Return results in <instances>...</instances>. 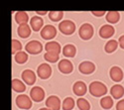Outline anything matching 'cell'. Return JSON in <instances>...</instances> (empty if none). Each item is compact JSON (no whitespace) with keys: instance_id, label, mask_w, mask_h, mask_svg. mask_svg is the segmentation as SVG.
I'll list each match as a JSON object with an SVG mask.
<instances>
[{"instance_id":"6da1fadb","label":"cell","mask_w":124,"mask_h":110,"mask_svg":"<svg viewBox=\"0 0 124 110\" xmlns=\"http://www.w3.org/2000/svg\"><path fill=\"white\" fill-rule=\"evenodd\" d=\"M89 93L94 97H100L107 93V87L100 81H92L88 87Z\"/></svg>"},{"instance_id":"7a4b0ae2","label":"cell","mask_w":124,"mask_h":110,"mask_svg":"<svg viewBox=\"0 0 124 110\" xmlns=\"http://www.w3.org/2000/svg\"><path fill=\"white\" fill-rule=\"evenodd\" d=\"M59 30L64 35H71L76 31V24L70 20H65L59 24Z\"/></svg>"},{"instance_id":"3957f363","label":"cell","mask_w":124,"mask_h":110,"mask_svg":"<svg viewBox=\"0 0 124 110\" xmlns=\"http://www.w3.org/2000/svg\"><path fill=\"white\" fill-rule=\"evenodd\" d=\"M78 35L79 37L85 40V41H87V40L91 39L92 36H93V27H92L89 23H85L82 24L79 28L78 31Z\"/></svg>"},{"instance_id":"277c9868","label":"cell","mask_w":124,"mask_h":110,"mask_svg":"<svg viewBox=\"0 0 124 110\" xmlns=\"http://www.w3.org/2000/svg\"><path fill=\"white\" fill-rule=\"evenodd\" d=\"M16 105L20 109L28 110L32 107V99L26 94H20L16 97Z\"/></svg>"},{"instance_id":"5b68a950","label":"cell","mask_w":124,"mask_h":110,"mask_svg":"<svg viewBox=\"0 0 124 110\" xmlns=\"http://www.w3.org/2000/svg\"><path fill=\"white\" fill-rule=\"evenodd\" d=\"M43 49L42 43H40L39 41H30L25 47L26 52L31 55H38L43 51Z\"/></svg>"},{"instance_id":"8992f818","label":"cell","mask_w":124,"mask_h":110,"mask_svg":"<svg viewBox=\"0 0 124 110\" xmlns=\"http://www.w3.org/2000/svg\"><path fill=\"white\" fill-rule=\"evenodd\" d=\"M30 97L34 102H41L45 98L44 89L40 86H34L30 91Z\"/></svg>"},{"instance_id":"52a82bcc","label":"cell","mask_w":124,"mask_h":110,"mask_svg":"<svg viewBox=\"0 0 124 110\" xmlns=\"http://www.w3.org/2000/svg\"><path fill=\"white\" fill-rule=\"evenodd\" d=\"M57 35V29L53 25H47L45 26L42 31H41V37L45 40H51L54 39Z\"/></svg>"},{"instance_id":"ba28073f","label":"cell","mask_w":124,"mask_h":110,"mask_svg":"<svg viewBox=\"0 0 124 110\" xmlns=\"http://www.w3.org/2000/svg\"><path fill=\"white\" fill-rule=\"evenodd\" d=\"M37 73L38 76L42 79H47L51 76L52 74V67L50 66V65L48 64H42L38 66L37 69Z\"/></svg>"},{"instance_id":"9c48e42d","label":"cell","mask_w":124,"mask_h":110,"mask_svg":"<svg viewBox=\"0 0 124 110\" xmlns=\"http://www.w3.org/2000/svg\"><path fill=\"white\" fill-rule=\"evenodd\" d=\"M78 71L84 74H91L95 71V65L91 62H82L78 66Z\"/></svg>"},{"instance_id":"30bf717a","label":"cell","mask_w":124,"mask_h":110,"mask_svg":"<svg viewBox=\"0 0 124 110\" xmlns=\"http://www.w3.org/2000/svg\"><path fill=\"white\" fill-rule=\"evenodd\" d=\"M114 33H115V29L113 28V26L110 25V24L103 25L99 29V36L102 39H109L114 35Z\"/></svg>"},{"instance_id":"8fae6325","label":"cell","mask_w":124,"mask_h":110,"mask_svg":"<svg viewBox=\"0 0 124 110\" xmlns=\"http://www.w3.org/2000/svg\"><path fill=\"white\" fill-rule=\"evenodd\" d=\"M46 106L47 108L51 110H60L61 109V100L60 98L56 95L50 96L46 100Z\"/></svg>"},{"instance_id":"7c38bea8","label":"cell","mask_w":124,"mask_h":110,"mask_svg":"<svg viewBox=\"0 0 124 110\" xmlns=\"http://www.w3.org/2000/svg\"><path fill=\"white\" fill-rule=\"evenodd\" d=\"M22 79L23 81L28 85H33L36 82V74L31 69H25L22 73Z\"/></svg>"},{"instance_id":"4fadbf2b","label":"cell","mask_w":124,"mask_h":110,"mask_svg":"<svg viewBox=\"0 0 124 110\" xmlns=\"http://www.w3.org/2000/svg\"><path fill=\"white\" fill-rule=\"evenodd\" d=\"M58 67L60 69V72L62 73H65V74H69L74 71L73 64H71L70 61H68V59H62L58 65Z\"/></svg>"},{"instance_id":"5bb4252c","label":"cell","mask_w":124,"mask_h":110,"mask_svg":"<svg viewBox=\"0 0 124 110\" xmlns=\"http://www.w3.org/2000/svg\"><path fill=\"white\" fill-rule=\"evenodd\" d=\"M73 91L78 96H84L87 91V86L84 81H77L73 86Z\"/></svg>"},{"instance_id":"9a60e30c","label":"cell","mask_w":124,"mask_h":110,"mask_svg":"<svg viewBox=\"0 0 124 110\" xmlns=\"http://www.w3.org/2000/svg\"><path fill=\"white\" fill-rule=\"evenodd\" d=\"M109 75L113 81L119 82L123 78V71L119 66H112L109 72Z\"/></svg>"},{"instance_id":"2e32d148","label":"cell","mask_w":124,"mask_h":110,"mask_svg":"<svg viewBox=\"0 0 124 110\" xmlns=\"http://www.w3.org/2000/svg\"><path fill=\"white\" fill-rule=\"evenodd\" d=\"M43 25H44V20L39 16H34L30 20V26L34 30V32L41 31V29H43L42 28Z\"/></svg>"},{"instance_id":"e0dca14e","label":"cell","mask_w":124,"mask_h":110,"mask_svg":"<svg viewBox=\"0 0 124 110\" xmlns=\"http://www.w3.org/2000/svg\"><path fill=\"white\" fill-rule=\"evenodd\" d=\"M45 50L47 51V53H52V54H56V55H60V53L62 51L60 44L55 41L48 42L45 45Z\"/></svg>"},{"instance_id":"ac0fdd59","label":"cell","mask_w":124,"mask_h":110,"mask_svg":"<svg viewBox=\"0 0 124 110\" xmlns=\"http://www.w3.org/2000/svg\"><path fill=\"white\" fill-rule=\"evenodd\" d=\"M110 94L114 99H119L124 95V87L119 84L113 85L110 89Z\"/></svg>"},{"instance_id":"d6986e66","label":"cell","mask_w":124,"mask_h":110,"mask_svg":"<svg viewBox=\"0 0 124 110\" xmlns=\"http://www.w3.org/2000/svg\"><path fill=\"white\" fill-rule=\"evenodd\" d=\"M31 26H29L28 24H22V25H19L18 27V30H17V33L18 35L23 38V39H26L28 37H30L31 35Z\"/></svg>"},{"instance_id":"ffe728a7","label":"cell","mask_w":124,"mask_h":110,"mask_svg":"<svg viewBox=\"0 0 124 110\" xmlns=\"http://www.w3.org/2000/svg\"><path fill=\"white\" fill-rule=\"evenodd\" d=\"M12 89L18 93H22L26 90V85L22 81L14 78V79H12Z\"/></svg>"},{"instance_id":"44dd1931","label":"cell","mask_w":124,"mask_h":110,"mask_svg":"<svg viewBox=\"0 0 124 110\" xmlns=\"http://www.w3.org/2000/svg\"><path fill=\"white\" fill-rule=\"evenodd\" d=\"M28 20H29V15L26 12H24V11H18V12H16V14H15V21L19 25L27 24Z\"/></svg>"},{"instance_id":"7402d4cb","label":"cell","mask_w":124,"mask_h":110,"mask_svg":"<svg viewBox=\"0 0 124 110\" xmlns=\"http://www.w3.org/2000/svg\"><path fill=\"white\" fill-rule=\"evenodd\" d=\"M120 20V14L117 11H108L106 13V21L110 24H116Z\"/></svg>"},{"instance_id":"603a6c76","label":"cell","mask_w":124,"mask_h":110,"mask_svg":"<svg viewBox=\"0 0 124 110\" xmlns=\"http://www.w3.org/2000/svg\"><path fill=\"white\" fill-rule=\"evenodd\" d=\"M76 53H77V48L74 45L70 44L66 45L63 49V54L67 58H74L76 56Z\"/></svg>"},{"instance_id":"cb8c5ba5","label":"cell","mask_w":124,"mask_h":110,"mask_svg":"<svg viewBox=\"0 0 124 110\" xmlns=\"http://www.w3.org/2000/svg\"><path fill=\"white\" fill-rule=\"evenodd\" d=\"M117 47H118V42L117 41H115V40H109V41L106 43L105 47H104V51L107 54H111V53L116 51Z\"/></svg>"},{"instance_id":"d4e9b609","label":"cell","mask_w":124,"mask_h":110,"mask_svg":"<svg viewBox=\"0 0 124 110\" xmlns=\"http://www.w3.org/2000/svg\"><path fill=\"white\" fill-rule=\"evenodd\" d=\"M100 105L103 109L105 110H108V109H111L112 106H113V99L112 97L110 96H104L101 98L100 100Z\"/></svg>"},{"instance_id":"484cf974","label":"cell","mask_w":124,"mask_h":110,"mask_svg":"<svg viewBox=\"0 0 124 110\" xmlns=\"http://www.w3.org/2000/svg\"><path fill=\"white\" fill-rule=\"evenodd\" d=\"M64 17V12L63 11H50L49 12V18L53 22H58L61 21Z\"/></svg>"},{"instance_id":"4316f807","label":"cell","mask_w":124,"mask_h":110,"mask_svg":"<svg viewBox=\"0 0 124 110\" xmlns=\"http://www.w3.org/2000/svg\"><path fill=\"white\" fill-rule=\"evenodd\" d=\"M75 104H76V102L74 100V98L67 97L63 101V105H62V107H63V110H73L74 107H75Z\"/></svg>"},{"instance_id":"83f0119b","label":"cell","mask_w":124,"mask_h":110,"mask_svg":"<svg viewBox=\"0 0 124 110\" xmlns=\"http://www.w3.org/2000/svg\"><path fill=\"white\" fill-rule=\"evenodd\" d=\"M15 61L17 64L19 65H22V64H25L27 61H28V54L27 52H19L15 55Z\"/></svg>"},{"instance_id":"f1b7e54d","label":"cell","mask_w":124,"mask_h":110,"mask_svg":"<svg viewBox=\"0 0 124 110\" xmlns=\"http://www.w3.org/2000/svg\"><path fill=\"white\" fill-rule=\"evenodd\" d=\"M78 107L79 110H89L90 109V104L89 102L85 98H78L77 101Z\"/></svg>"},{"instance_id":"f546056e","label":"cell","mask_w":124,"mask_h":110,"mask_svg":"<svg viewBox=\"0 0 124 110\" xmlns=\"http://www.w3.org/2000/svg\"><path fill=\"white\" fill-rule=\"evenodd\" d=\"M44 59H46L48 63L54 64V63H57L59 61L60 56L59 55H56V54H52V53H46L44 55Z\"/></svg>"},{"instance_id":"4dcf8cb0","label":"cell","mask_w":124,"mask_h":110,"mask_svg":"<svg viewBox=\"0 0 124 110\" xmlns=\"http://www.w3.org/2000/svg\"><path fill=\"white\" fill-rule=\"evenodd\" d=\"M22 44L20 43L18 40H15L13 39L12 40V54H17L19 52H21V50H22Z\"/></svg>"},{"instance_id":"1f68e13d","label":"cell","mask_w":124,"mask_h":110,"mask_svg":"<svg viewBox=\"0 0 124 110\" xmlns=\"http://www.w3.org/2000/svg\"><path fill=\"white\" fill-rule=\"evenodd\" d=\"M116 110H124V99H121L116 104Z\"/></svg>"},{"instance_id":"d6a6232c","label":"cell","mask_w":124,"mask_h":110,"mask_svg":"<svg viewBox=\"0 0 124 110\" xmlns=\"http://www.w3.org/2000/svg\"><path fill=\"white\" fill-rule=\"evenodd\" d=\"M92 15H94L96 17H101L103 15H105V11H92Z\"/></svg>"},{"instance_id":"836d02e7","label":"cell","mask_w":124,"mask_h":110,"mask_svg":"<svg viewBox=\"0 0 124 110\" xmlns=\"http://www.w3.org/2000/svg\"><path fill=\"white\" fill-rule=\"evenodd\" d=\"M118 44H119L120 48L124 50V35H122V36L118 39Z\"/></svg>"},{"instance_id":"e575fe53","label":"cell","mask_w":124,"mask_h":110,"mask_svg":"<svg viewBox=\"0 0 124 110\" xmlns=\"http://www.w3.org/2000/svg\"><path fill=\"white\" fill-rule=\"evenodd\" d=\"M36 13L39 14V15H46L48 12H47V11H37Z\"/></svg>"},{"instance_id":"d590c367","label":"cell","mask_w":124,"mask_h":110,"mask_svg":"<svg viewBox=\"0 0 124 110\" xmlns=\"http://www.w3.org/2000/svg\"><path fill=\"white\" fill-rule=\"evenodd\" d=\"M39 110H51V109H49V108H41V109H39Z\"/></svg>"}]
</instances>
